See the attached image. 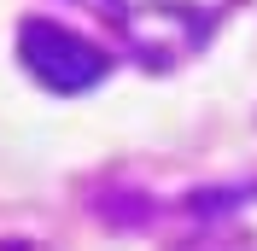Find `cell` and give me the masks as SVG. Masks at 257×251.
Segmentation results:
<instances>
[{
    "label": "cell",
    "mask_w": 257,
    "mask_h": 251,
    "mask_svg": "<svg viewBox=\"0 0 257 251\" xmlns=\"http://www.w3.org/2000/svg\"><path fill=\"white\" fill-rule=\"evenodd\" d=\"M18 53L30 64V76L41 82V88H53V94H82V88H94V82L111 70V59H105L94 41H82L76 30H64L53 18H30V24L18 30Z\"/></svg>",
    "instance_id": "cell-1"
},
{
    "label": "cell",
    "mask_w": 257,
    "mask_h": 251,
    "mask_svg": "<svg viewBox=\"0 0 257 251\" xmlns=\"http://www.w3.org/2000/svg\"><path fill=\"white\" fill-rule=\"evenodd\" d=\"M94 6H111V12H123V0H94Z\"/></svg>",
    "instance_id": "cell-2"
}]
</instances>
